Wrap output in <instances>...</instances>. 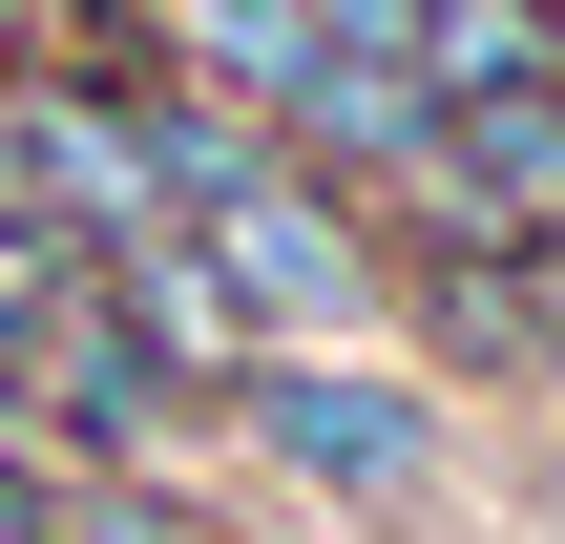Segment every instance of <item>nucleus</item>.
Returning a JSON list of instances; mask_svg holds the SVG:
<instances>
[{
	"mask_svg": "<svg viewBox=\"0 0 565 544\" xmlns=\"http://www.w3.org/2000/svg\"><path fill=\"white\" fill-rule=\"evenodd\" d=\"M545 42H565V0H545Z\"/></svg>",
	"mask_w": 565,
	"mask_h": 544,
	"instance_id": "5",
	"label": "nucleus"
},
{
	"mask_svg": "<svg viewBox=\"0 0 565 544\" xmlns=\"http://www.w3.org/2000/svg\"><path fill=\"white\" fill-rule=\"evenodd\" d=\"M0 63H21V21H0Z\"/></svg>",
	"mask_w": 565,
	"mask_h": 544,
	"instance_id": "4",
	"label": "nucleus"
},
{
	"mask_svg": "<svg viewBox=\"0 0 565 544\" xmlns=\"http://www.w3.org/2000/svg\"><path fill=\"white\" fill-rule=\"evenodd\" d=\"M105 314H126V335H147V356H168L189 398H231V377H252V314L210 294V252H189V231H147V252L105 273Z\"/></svg>",
	"mask_w": 565,
	"mask_h": 544,
	"instance_id": "2",
	"label": "nucleus"
},
{
	"mask_svg": "<svg viewBox=\"0 0 565 544\" xmlns=\"http://www.w3.org/2000/svg\"><path fill=\"white\" fill-rule=\"evenodd\" d=\"M419 21H440V0H419Z\"/></svg>",
	"mask_w": 565,
	"mask_h": 544,
	"instance_id": "6",
	"label": "nucleus"
},
{
	"mask_svg": "<svg viewBox=\"0 0 565 544\" xmlns=\"http://www.w3.org/2000/svg\"><path fill=\"white\" fill-rule=\"evenodd\" d=\"M42 544H252V503L231 482H63Z\"/></svg>",
	"mask_w": 565,
	"mask_h": 544,
	"instance_id": "3",
	"label": "nucleus"
},
{
	"mask_svg": "<svg viewBox=\"0 0 565 544\" xmlns=\"http://www.w3.org/2000/svg\"><path fill=\"white\" fill-rule=\"evenodd\" d=\"M210 482L273 503V524H315V544H419L482 482V398L419 377L398 335H294V356H252L210 398Z\"/></svg>",
	"mask_w": 565,
	"mask_h": 544,
	"instance_id": "1",
	"label": "nucleus"
}]
</instances>
